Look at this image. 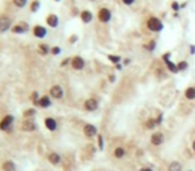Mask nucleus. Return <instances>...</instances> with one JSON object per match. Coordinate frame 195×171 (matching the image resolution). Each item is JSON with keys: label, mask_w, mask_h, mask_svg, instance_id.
<instances>
[{"label": "nucleus", "mask_w": 195, "mask_h": 171, "mask_svg": "<svg viewBox=\"0 0 195 171\" xmlns=\"http://www.w3.org/2000/svg\"><path fill=\"white\" fill-rule=\"evenodd\" d=\"M83 132L87 138H94L98 134V130H96V127L94 124H86L84 126V128H83Z\"/></svg>", "instance_id": "obj_14"}, {"label": "nucleus", "mask_w": 195, "mask_h": 171, "mask_svg": "<svg viewBox=\"0 0 195 171\" xmlns=\"http://www.w3.org/2000/svg\"><path fill=\"white\" fill-rule=\"evenodd\" d=\"M195 52V47L194 46H191V53H194Z\"/></svg>", "instance_id": "obj_37"}, {"label": "nucleus", "mask_w": 195, "mask_h": 171, "mask_svg": "<svg viewBox=\"0 0 195 171\" xmlns=\"http://www.w3.org/2000/svg\"><path fill=\"white\" fill-rule=\"evenodd\" d=\"M14 2V6L17 7V8H24L25 6H27L28 0H12Z\"/></svg>", "instance_id": "obj_26"}, {"label": "nucleus", "mask_w": 195, "mask_h": 171, "mask_svg": "<svg viewBox=\"0 0 195 171\" xmlns=\"http://www.w3.org/2000/svg\"><path fill=\"white\" fill-rule=\"evenodd\" d=\"M35 104H36L38 107H40V109H48V107H51L52 100L48 95H43V96L39 98V100L35 103Z\"/></svg>", "instance_id": "obj_8"}, {"label": "nucleus", "mask_w": 195, "mask_h": 171, "mask_svg": "<svg viewBox=\"0 0 195 171\" xmlns=\"http://www.w3.org/2000/svg\"><path fill=\"white\" fill-rule=\"evenodd\" d=\"M50 51H51V48L48 47L47 44H44V43H40V44H39V47H38V52L40 53L42 56L48 55V53H50Z\"/></svg>", "instance_id": "obj_20"}, {"label": "nucleus", "mask_w": 195, "mask_h": 171, "mask_svg": "<svg viewBox=\"0 0 195 171\" xmlns=\"http://www.w3.org/2000/svg\"><path fill=\"white\" fill-rule=\"evenodd\" d=\"M71 67H72L74 70L76 71H80L84 68V66H86V62H84V59L82 56H74L72 59H71Z\"/></svg>", "instance_id": "obj_5"}, {"label": "nucleus", "mask_w": 195, "mask_h": 171, "mask_svg": "<svg viewBox=\"0 0 195 171\" xmlns=\"http://www.w3.org/2000/svg\"><path fill=\"white\" fill-rule=\"evenodd\" d=\"M39 8H40V2L39 0H32V2L29 3V11L31 12H38Z\"/></svg>", "instance_id": "obj_21"}, {"label": "nucleus", "mask_w": 195, "mask_h": 171, "mask_svg": "<svg viewBox=\"0 0 195 171\" xmlns=\"http://www.w3.org/2000/svg\"><path fill=\"white\" fill-rule=\"evenodd\" d=\"M140 171H146V169H143V170H140Z\"/></svg>", "instance_id": "obj_41"}, {"label": "nucleus", "mask_w": 195, "mask_h": 171, "mask_svg": "<svg viewBox=\"0 0 195 171\" xmlns=\"http://www.w3.org/2000/svg\"><path fill=\"white\" fill-rule=\"evenodd\" d=\"M68 63H71V59H68V58H67V59H64L63 62L60 63V66H61V67H64V66H67Z\"/></svg>", "instance_id": "obj_33"}, {"label": "nucleus", "mask_w": 195, "mask_h": 171, "mask_svg": "<svg viewBox=\"0 0 195 171\" xmlns=\"http://www.w3.org/2000/svg\"><path fill=\"white\" fill-rule=\"evenodd\" d=\"M46 23L48 27H51V28H56L57 25H59V17L55 13H50V15H47L46 17Z\"/></svg>", "instance_id": "obj_12"}, {"label": "nucleus", "mask_w": 195, "mask_h": 171, "mask_svg": "<svg viewBox=\"0 0 195 171\" xmlns=\"http://www.w3.org/2000/svg\"><path fill=\"white\" fill-rule=\"evenodd\" d=\"M125 155H126V151H125V148H123V147H116V148H115V151H114V156H115V158L120 159Z\"/></svg>", "instance_id": "obj_23"}, {"label": "nucleus", "mask_w": 195, "mask_h": 171, "mask_svg": "<svg viewBox=\"0 0 195 171\" xmlns=\"http://www.w3.org/2000/svg\"><path fill=\"white\" fill-rule=\"evenodd\" d=\"M50 95H51V98H54V99H61L64 96V90L61 88V86L55 84V86H52V87L50 88Z\"/></svg>", "instance_id": "obj_7"}, {"label": "nucleus", "mask_w": 195, "mask_h": 171, "mask_svg": "<svg viewBox=\"0 0 195 171\" xmlns=\"http://www.w3.org/2000/svg\"><path fill=\"white\" fill-rule=\"evenodd\" d=\"M172 10H175V11H178L179 10V8H178V3H172Z\"/></svg>", "instance_id": "obj_36"}, {"label": "nucleus", "mask_w": 195, "mask_h": 171, "mask_svg": "<svg viewBox=\"0 0 195 171\" xmlns=\"http://www.w3.org/2000/svg\"><path fill=\"white\" fill-rule=\"evenodd\" d=\"M32 35L38 39H44L47 35V28L44 25H40V24L34 25L32 27Z\"/></svg>", "instance_id": "obj_4"}, {"label": "nucleus", "mask_w": 195, "mask_h": 171, "mask_svg": "<svg viewBox=\"0 0 195 171\" xmlns=\"http://www.w3.org/2000/svg\"><path fill=\"white\" fill-rule=\"evenodd\" d=\"M76 39H78L76 35H72V36H70V43H75V42H76Z\"/></svg>", "instance_id": "obj_35"}, {"label": "nucleus", "mask_w": 195, "mask_h": 171, "mask_svg": "<svg viewBox=\"0 0 195 171\" xmlns=\"http://www.w3.org/2000/svg\"><path fill=\"white\" fill-rule=\"evenodd\" d=\"M2 169L3 171H15L16 170V164H15V162L14 160H4L3 163H2Z\"/></svg>", "instance_id": "obj_18"}, {"label": "nucleus", "mask_w": 195, "mask_h": 171, "mask_svg": "<svg viewBox=\"0 0 195 171\" xmlns=\"http://www.w3.org/2000/svg\"><path fill=\"white\" fill-rule=\"evenodd\" d=\"M147 27H148V30L154 31V32H159V31L163 30V23L158 17H151V19H148V21H147Z\"/></svg>", "instance_id": "obj_3"}, {"label": "nucleus", "mask_w": 195, "mask_h": 171, "mask_svg": "<svg viewBox=\"0 0 195 171\" xmlns=\"http://www.w3.org/2000/svg\"><path fill=\"white\" fill-rule=\"evenodd\" d=\"M98 19L102 23H108L111 20V11L108 8H100L99 12H98Z\"/></svg>", "instance_id": "obj_6"}, {"label": "nucleus", "mask_w": 195, "mask_h": 171, "mask_svg": "<svg viewBox=\"0 0 195 171\" xmlns=\"http://www.w3.org/2000/svg\"><path fill=\"white\" fill-rule=\"evenodd\" d=\"M108 59L111 60L112 63H115V64H118V63L120 62V58H119V56H115V55H108Z\"/></svg>", "instance_id": "obj_29"}, {"label": "nucleus", "mask_w": 195, "mask_h": 171, "mask_svg": "<svg viewBox=\"0 0 195 171\" xmlns=\"http://www.w3.org/2000/svg\"><path fill=\"white\" fill-rule=\"evenodd\" d=\"M44 126H46V128L48 130V131L54 132V131H56V128H57V122H56L55 118L48 116V118L44 119Z\"/></svg>", "instance_id": "obj_11"}, {"label": "nucleus", "mask_w": 195, "mask_h": 171, "mask_svg": "<svg viewBox=\"0 0 195 171\" xmlns=\"http://www.w3.org/2000/svg\"><path fill=\"white\" fill-rule=\"evenodd\" d=\"M146 171H152V170H150V169H146Z\"/></svg>", "instance_id": "obj_39"}, {"label": "nucleus", "mask_w": 195, "mask_h": 171, "mask_svg": "<svg viewBox=\"0 0 195 171\" xmlns=\"http://www.w3.org/2000/svg\"><path fill=\"white\" fill-rule=\"evenodd\" d=\"M12 28V19L7 15L0 16V32H7Z\"/></svg>", "instance_id": "obj_2"}, {"label": "nucleus", "mask_w": 195, "mask_h": 171, "mask_svg": "<svg viewBox=\"0 0 195 171\" xmlns=\"http://www.w3.org/2000/svg\"><path fill=\"white\" fill-rule=\"evenodd\" d=\"M28 31V25L25 24V23H19V24H15V25H12V28H11V32L12 34H24V32H27Z\"/></svg>", "instance_id": "obj_13"}, {"label": "nucleus", "mask_w": 195, "mask_h": 171, "mask_svg": "<svg viewBox=\"0 0 195 171\" xmlns=\"http://www.w3.org/2000/svg\"><path fill=\"white\" fill-rule=\"evenodd\" d=\"M35 114H36V109L31 107V109H27V110L23 112V116H24L25 119H28V118H31V116H34Z\"/></svg>", "instance_id": "obj_25"}, {"label": "nucleus", "mask_w": 195, "mask_h": 171, "mask_svg": "<svg viewBox=\"0 0 195 171\" xmlns=\"http://www.w3.org/2000/svg\"><path fill=\"white\" fill-rule=\"evenodd\" d=\"M98 107H99V103H98V100L94 98H90V99H87V100L84 102V109H86L87 111H90V112L96 111Z\"/></svg>", "instance_id": "obj_10"}, {"label": "nucleus", "mask_w": 195, "mask_h": 171, "mask_svg": "<svg viewBox=\"0 0 195 171\" xmlns=\"http://www.w3.org/2000/svg\"><path fill=\"white\" fill-rule=\"evenodd\" d=\"M60 160H61V156H60V154H57V152H50V154H48V162H50L51 164L57 166L60 163Z\"/></svg>", "instance_id": "obj_17"}, {"label": "nucleus", "mask_w": 195, "mask_h": 171, "mask_svg": "<svg viewBox=\"0 0 195 171\" xmlns=\"http://www.w3.org/2000/svg\"><path fill=\"white\" fill-rule=\"evenodd\" d=\"M158 122H155V120H152V119H150L147 123H146V126H147V128H154L155 127V124H156Z\"/></svg>", "instance_id": "obj_30"}, {"label": "nucleus", "mask_w": 195, "mask_h": 171, "mask_svg": "<svg viewBox=\"0 0 195 171\" xmlns=\"http://www.w3.org/2000/svg\"><path fill=\"white\" fill-rule=\"evenodd\" d=\"M36 128H38L36 123L32 122V120H29V119H25L24 122L21 123V130L25 132H34Z\"/></svg>", "instance_id": "obj_9"}, {"label": "nucleus", "mask_w": 195, "mask_h": 171, "mask_svg": "<svg viewBox=\"0 0 195 171\" xmlns=\"http://www.w3.org/2000/svg\"><path fill=\"white\" fill-rule=\"evenodd\" d=\"M60 52H61V48H60V47H57V46H54V47H51V51H50V53H51V55L56 56V55H59Z\"/></svg>", "instance_id": "obj_27"}, {"label": "nucleus", "mask_w": 195, "mask_h": 171, "mask_svg": "<svg viewBox=\"0 0 195 171\" xmlns=\"http://www.w3.org/2000/svg\"><path fill=\"white\" fill-rule=\"evenodd\" d=\"M55 2H61V0H55Z\"/></svg>", "instance_id": "obj_40"}, {"label": "nucleus", "mask_w": 195, "mask_h": 171, "mask_svg": "<svg viewBox=\"0 0 195 171\" xmlns=\"http://www.w3.org/2000/svg\"><path fill=\"white\" fill-rule=\"evenodd\" d=\"M123 3L126 4V6H131V4H134L135 3V0H122Z\"/></svg>", "instance_id": "obj_34"}, {"label": "nucleus", "mask_w": 195, "mask_h": 171, "mask_svg": "<svg viewBox=\"0 0 195 171\" xmlns=\"http://www.w3.org/2000/svg\"><path fill=\"white\" fill-rule=\"evenodd\" d=\"M90 2H95V0H90Z\"/></svg>", "instance_id": "obj_42"}, {"label": "nucleus", "mask_w": 195, "mask_h": 171, "mask_svg": "<svg viewBox=\"0 0 195 171\" xmlns=\"http://www.w3.org/2000/svg\"><path fill=\"white\" fill-rule=\"evenodd\" d=\"M184 96L187 98V99H190V100L195 99V87H188L184 91Z\"/></svg>", "instance_id": "obj_22"}, {"label": "nucleus", "mask_w": 195, "mask_h": 171, "mask_svg": "<svg viewBox=\"0 0 195 171\" xmlns=\"http://www.w3.org/2000/svg\"><path fill=\"white\" fill-rule=\"evenodd\" d=\"M80 19H82L83 23L88 24V23H91V21H92V19H94V15H92V12H91V11L84 10V11L80 12Z\"/></svg>", "instance_id": "obj_15"}, {"label": "nucleus", "mask_w": 195, "mask_h": 171, "mask_svg": "<svg viewBox=\"0 0 195 171\" xmlns=\"http://www.w3.org/2000/svg\"><path fill=\"white\" fill-rule=\"evenodd\" d=\"M168 171H182V164L179 162H172V163L168 166Z\"/></svg>", "instance_id": "obj_24"}, {"label": "nucleus", "mask_w": 195, "mask_h": 171, "mask_svg": "<svg viewBox=\"0 0 195 171\" xmlns=\"http://www.w3.org/2000/svg\"><path fill=\"white\" fill-rule=\"evenodd\" d=\"M98 145H99V150H103V136L102 135L98 136Z\"/></svg>", "instance_id": "obj_32"}, {"label": "nucleus", "mask_w": 195, "mask_h": 171, "mask_svg": "<svg viewBox=\"0 0 195 171\" xmlns=\"http://www.w3.org/2000/svg\"><path fill=\"white\" fill-rule=\"evenodd\" d=\"M15 122V116L8 114L6 115L4 118L0 120V131H6V132H10L12 130V124Z\"/></svg>", "instance_id": "obj_1"}, {"label": "nucleus", "mask_w": 195, "mask_h": 171, "mask_svg": "<svg viewBox=\"0 0 195 171\" xmlns=\"http://www.w3.org/2000/svg\"><path fill=\"white\" fill-rule=\"evenodd\" d=\"M163 141H165V138H163V134H161V132H156L151 136V143L154 146H161Z\"/></svg>", "instance_id": "obj_19"}, {"label": "nucleus", "mask_w": 195, "mask_h": 171, "mask_svg": "<svg viewBox=\"0 0 195 171\" xmlns=\"http://www.w3.org/2000/svg\"><path fill=\"white\" fill-rule=\"evenodd\" d=\"M39 98H40L39 92H38V91H34V92H32V95H31V100H32L34 103H36V102L39 100Z\"/></svg>", "instance_id": "obj_28"}, {"label": "nucleus", "mask_w": 195, "mask_h": 171, "mask_svg": "<svg viewBox=\"0 0 195 171\" xmlns=\"http://www.w3.org/2000/svg\"><path fill=\"white\" fill-rule=\"evenodd\" d=\"M163 60H165V63L167 64L168 70H170L171 72H174V74L179 72V71H178V66H175L174 63H171V60H170V53H166V55L163 56Z\"/></svg>", "instance_id": "obj_16"}, {"label": "nucleus", "mask_w": 195, "mask_h": 171, "mask_svg": "<svg viewBox=\"0 0 195 171\" xmlns=\"http://www.w3.org/2000/svg\"><path fill=\"white\" fill-rule=\"evenodd\" d=\"M193 150H194V151H195V141H194V142H193Z\"/></svg>", "instance_id": "obj_38"}, {"label": "nucleus", "mask_w": 195, "mask_h": 171, "mask_svg": "<svg viewBox=\"0 0 195 171\" xmlns=\"http://www.w3.org/2000/svg\"><path fill=\"white\" fill-rule=\"evenodd\" d=\"M187 68V63L186 62H180L178 64V71H182V70H186Z\"/></svg>", "instance_id": "obj_31"}]
</instances>
